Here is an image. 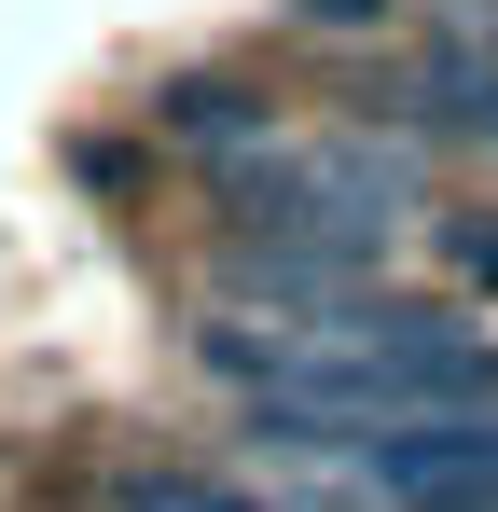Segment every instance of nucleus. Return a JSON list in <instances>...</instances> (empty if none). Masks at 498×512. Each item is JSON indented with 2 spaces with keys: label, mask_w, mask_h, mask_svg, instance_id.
I'll return each instance as SVG.
<instances>
[{
  "label": "nucleus",
  "mask_w": 498,
  "mask_h": 512,
  "mask_svg": "<svg viewBox=\"0 0 498 512\" xmlns=\"http://www.w3.org/2000/svg\"><path fill=\"white\" fill-rule=\"evenodd\" d=\"M443 263H457V277H498V208H457V222H443Z\"/></svg>",
  "instance_id": "obj_4"
},
{
  "label": "nucleus",
  "mask_w": 498,
  "mask_h": 512,
  "mask_svg": "<svg viewBox=\"0 0 498 512\" xmlns=\"http://www.w3.org/2000/svg\"><path fill=\"white\" fill-rule=\"evenodd\" d=\"M291 14H305V28H388L402 0H291Z\"/></svg>",
  "instance_id": "obj_5"
},
{
  "label": "nucleus",
  "mask_w": 498,
  "mask_h": 512,
  "mask_svg": "<svg viewBox=\"0 0 498 512\" xmlns=\"http://www.w3.org/2000/svg\"><path fill=\"white\" fill-rule=\"evenodd\" d=\"M111 512H263V485L194 471V457H125V471H111Z\"/></svg>",
  "instance_id": "obj_3"
},
{
  "label": "nucleus",
  "mask_w": 498,
  "mask_h": 512,
  "mask_svg": "<svg viewBox=\"0 0 498 512\" xmlns=\"http://www.w3.org/2000/svg\"><path fill=\"white\" fill-rule=\"evenodd\" d=\"M415 208V167L388 139H263L236 153V222L249 236H319V250H374Z\"/></svg>",
  "instance_id": "obj_1"
},
{
  "label": "nucleus",
  "mask_w": 498,
  "mask_h": 512,
  "mask_svg": "<svg viewBox=\"0 0 498 512\" xmlns=\"http://www.w3.org/2000/svg\"><path fill=\"white\" fill-rule=\"evenodd\" d=\"M374 111L443 125V139H498V42H471V28L402 42V56H388V84H374Z\"/></svg>",
  "instance_id": "obj_2"
}]
</instances>
